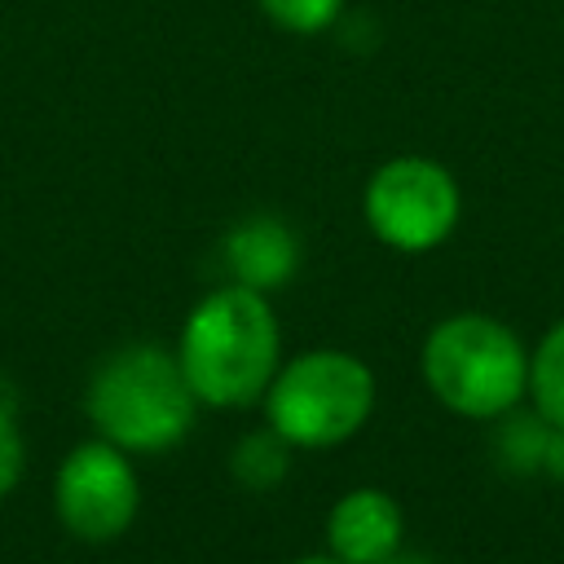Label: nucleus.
<instances>
[{"label":"nucleus","mask_w":564,"mask_h":564,"mask_svg":"<svg viewBox=\"0 0 564 564\" xmlns=\"http://www.w3.org/2000/svg\"><path fill=\"white\" fill-rule=\"evenodd\" d=\"M84 405L101 441L132 454H159L189 432L198 397L185 383L176 352L132 344L97 366Z\"/></svg>","instance_id":"nucleus-2"},{"label":"nucleus","mask_w":564,"mask_h":564,"mask_svg":"<svg viewBox=\"0 0 564 564\" xmlns=\"http://www.w3.org/2000/svg\"><path fill=\"white\" fill-rule=\"evenodd\" d=\"M326 542L344 564H383L401 551V507L383 489H352L330 507Z\"/></svg>","instance_id":"nucleus-7"},{"label":"nucleus","mask_w":564,"mask_h":564,"mask_svg":"<svg viewBox=\"0 0 564 564\" xmlns=\"http://www.w3.org/2000/svg\"><path fill=\"white\" fill-rule=\"evenodd\" d=\"M295 564H344V560H335V555H304V560H295Z\"/></svg>","instance_id":"nucleus-14"},{"label":"nucleus","mask_w":564,"mask_h":564,"mask_svg":"<svg viewBox=\"0 0 564 564\" xmlns=\"http://www.w3.org/2000/svg\"><path fill=\"white\" fill-rule=\"evenodd\" d=\"M383 564H432L427 555H414V551H392Z\"/></svg>","instance_id":"nucleus-13"},{"label":"nucleus","mask_w":564,"mask_h":564,"mask_svg":"<svg viewBox=\"0 0 564 564\" xmlns=\"http://www.w3.org/2000/svg\"><path fill=\"white\" fill-rule=\"evenodd\" d=\"M225 260H229L234 282H242L251 291H273V286L291 282V273L300 264V242L282 220L251 216L225 238Z\"/></svg>","instance_id":"nucleus-8"},{"label":"nucleus","mask_w":564,"mask_h":564,"mask_svg":"<svg viewBox=\"0 0 564 564\" xmlns=\"http://www.w3.org/2000/svg\"><path fill=\"white\" fill-rule=\"evenodd\" d=\"M366 220L397 251H432L458 225V185L432 159H388L366 185Z\"/></svg>","instance_id":"nucleus-5"},{"label":"nucleus","mask_w":564,"mask_h":564,"mask_svg":"<svg viewBox=\"0 0 564 564\" xmlns=\"http://www.w3.org/2000/svg\"><path fill=\"white\" fill-rule=\"evenodd\" d=\"M269 427L286 445L326 449L361 432L375 410V375L361 357L339 348H313L278 366L264 388Z\"/></svg>","instance_id":"nucleus-4"},{"label":"nucleus","mask_w":564,"mask_h":564,"mask_svg":"<svg viewBox=\"0 0 564 564\" xmlns=\"http://www.w3.org/2000/svg\"><path fill=\"white\" fill-rule=\"evenodd\" d=\"M260 9H264V18H269L273 26H282V31L317 35V31H326V26L339 18L344 0H260Z\"/></svg>","instance_id":"nucleus-11"},{"label":"nucleus","mask_w":564,"mask_h":564,"mask_svg":"<svg viewBox=\"0 0 564 564\" xmlns=\"http://www.w3.org/2000/svg\"><path fill=\"white\" fill-rule=\"evenodd\" d=\"M423 379L445 410L463 419H498L529 392V352L498 317L454 313L423 339Z\"/></svg>","instance_id":"nucleus-3"},{"label":"nucleus","mask_w":564,"mask_h":564,"mask_svg":"<svg viewBox=\"0 0 564 564\" xmlns=\"http://www.w3.org/2000/svg\"><path fill=\"white\" fill-rule=\"evenodd\" d=\"M22 463H26V449H22V432L13 423L9 410H0V498L13 494V485L22 480Z\"/></svg>","instance_id":"nucleus-12"},{"label":"nucleus","mask_w":564,"mask_h":564,"mask_svg":"<svg viewBox=\"0 0 564 564\" xmlns=\"http://www.w3.org/2000/svg\"><path fill=\"white\" fill-rule=\"evenodd\" d=\"M53 507L66 533L84 542H110L119 538L141 507V480L128 463V449L110 441H84L75 445L53 480Z\"/></svg>","instance_id":"nucleus-6"},{"label":"nucleus","mask_w":564,"mask_h":564,"mask_svg":"<svg viewBox=\"0 0 564 564\" xmlns=\"http://www.w3.org/2000/svg\"><path fill=\"white\" fill-rule=\"evenodd\" d=\"M278 348L282 335L264 291L234 282L194 304L176 344V361L203 405L234 410L264 397L282 366Z\"/></svg>","instance_id":"nucleus-1"},{"label":"nucleus","mask_w":564,"mask_h":564,"mask_svg":"<svg viewBox=\"0 0 564 564\" xmlns=\"http://www.w3.org/2000/svg\"><path fill=\"white\" fill-rule=\"evenodd\" d=\"M234 476L251 489H269L286 476V441L269 427V432H256L247 441H238L234 449Z\"/></svg>","instance_id":"nucleus-10"},{"label":"nucleus","mask_w":564,"mask_h":564,"mask_svg":"<svg viewBox=\"0 0 564 564\" xmlns=\"http://www.w3.org/2000/svg\"><path fill=\"white\" fill-rule=\"evenodd\" d=\"M529 397L542 419L564 427V322H555L529 357Z\"/></svg>","instance_id":"nucleus-9"}]
</instances>
